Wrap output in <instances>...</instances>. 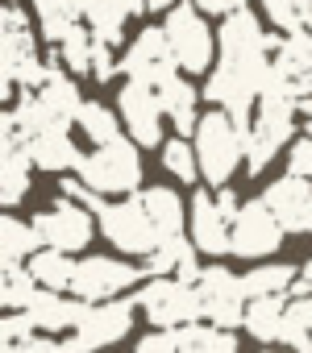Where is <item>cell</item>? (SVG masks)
Here are the masks:
<instances>
[{
	"label": "cell",
	"instance_id": "8d00e7d4",
	"mask_svg": "<svg viewBox=\"0 0 312 353\" xmlns=\"http://www.w3.org/2000/svg\"><path fill=\"white\" fill-rule=\"evenodd\" d=\"M287 170H291V174H304V179H312V133H304L300 141H291Z\"/></svg>",
	"mask_w": 312,
	"mask_h": 353
},
{
	"label": "cell",
	"instance_id": "8fae6325",
	"mask_svg": "<svg viewBox=\"0 0 312 353\" xmlns=\"http://www.w3.org/2000/svg\"><path fill=\"white\" fill-rule=\"evenodd\" d=\"M121 71H125V79L163 83V79L179 75L184 67H179V59H175V46H171L167 30H163V26H146V30L133 38V46L121 54Z\"/></svg>",
	"mask_w": 312,
	"mask_h": 353
},
{
	"label": "cell",
	"instance_id": "ac0fdd59",
	"mask_svg": "<svg viewBox=\"0 0 312 353\" xmlns=\"http://www.w3.org/2000/svg\"><path fill=\"white\" fill-rule=\"evenodd\" d=\"M0 204L5 208H17L30 192V170H34V154H30V141L17 133V129H0Z\"/></svg>",
	"mask_w": 312,
	"mask_h": 353
},
{
	"label": "cell",
	"instance_id": "d6986e66",
	"mask_svg": "<svg viewBox=\"0 0 312 353\" xmlns=\"http://www.w3.org/2000/svg\"><path fill=\"white\" fill-rule=\"evenodd\" d=\"M71 121H55V125H46L42 133H34L30 137V154H34V166H42V170H75L79 166V150H75V141H71V129H67Z\"/></svg>",
	"mask_w": 312,
	"mask_h": 353
},
{
	"label": "cell",
	"instance_id": "4dcf8cb0",
	"mask_svg": "<svg viewBox=\"0 0 312 353\" xmlns=\"http://www.w3.org/2000/svg\"><path fill=\"white\" fill-rule=\"evenodd\" d=\"M192 250H196V241H192V237H184V233L163 237L159 245L146 254V274H175V270H179V262H184Z\"/></svg>",
	"mask_w": 312,
	"mask_h": 353
},
{
	"label": "cell",
	"instance_id": "7a4b0ae2",
	"mask_svg": "<svg viewBox=\"0 0 312 353\" xmlns=\"http://www.w3.org/2000/svg\"><path fill=\"white\" fill-rule=\"evenodd\" d=\"M75 174L96 188L100 196H133V188L142 183V158H137V141L133 137H113L100 141L92 154L79 158Z\"/></svg>",
	"mask_w": 312,
	"mask_h": 353
},
{
	"label": "cell",
	"instance_id": "ab89813d",
	"mask_svg": "<svg viewBox=\"0 0 312 353\" xmlns=\"http://www.w3.org/2000/svg\"><path fill=\"white\" fill-rule=\"evenodd\" d=\"M0 21H5V34H17V30H30V17H26V9H21V5H13V0H9V5H5V9H0Z\"/></svg>",
	"mask_w": 312,
	"mask_h": 353
},
{
	"label": "cell",
	"instance_id": "9a60e30c",
	"mask_svg": "<svg viewBox=\"0 0 312 353\" xmlns=\"http://www.w3.org/2000/svg\"><path fill=\"white\" fill-rule=\"evenodd\" d=\"M262 200L275 208V216L283 221L287 233H300V237L312 233V188H308L304 174H291V170H287L283 179L266 183Z\"/></svg>",
	"mask_w": 312,
	"mask_h": 353
},
{
	"label": "cell",
	"instance_id": "836d02e7",
	"mask_svg": "<svg viewBox=\"0 0 312 353\" xmlns=\"http://www.w3.org/2000/svg\"><path fill=\"white\" fill-rule=\"evenodd\" d=\"M275 59H279L291 75H312V30H291V34H283Z\"/></svg>",
	"mask_w": 312,
	"mask_h": 353
},
{
	"label": "cell",
	"instance_id": "e575fe53",
	"mask_svg": "<svg viewBox=\"0 0 312 353\" xmlns=\"http://www.w3.org/2000/svg\"><path fill=\"white\" fill-rule=\"evenodd\" d=\"M266 21H275L283 34L291 30H312V0H262Z\"/></svg>",
	"mask_w": 312,
	"mask_h": 353
},
{
	"label": "cell",
	"instance_id": "484cf974",
	"mask_svg": "<svg viewBox=\"0 0 312 353\" xmlns=\"http://www.w3.org/2000/svg\"><path fill=\"white\" fill-rule=\"evenodd\" d=\"M179 349H188V353H237V336H233V328H221V324H200V320H192V324H179Z\"/></svg>",
	"mask_w": 312,
	"mask_h": 353
},
{
	"label": "cell",
	"instance_id": "ba28073f",
	"mask_svg": "<svg viewBox=\"0 0 312 353\" xmlns=\"http://www.w3.org/2000/svg\"><path fill=\"white\" fill-rule=\"evenodd\" d=\"M133 328V299L113 295V299H88L84 320L75 324V336L63 341V353H84L100 345H117Z\"/></svg>",
	"mask_w": 312,
	"mask_h": 353
},
{
	"label": "cell",
	"instance_id": "f35d334b",
	"mask_svg": "<svg viewBox=\"0 0 312 353\" xmlns=\"http://www.w3.org/2000/svg\"><path fill=\"white\" fill-rule=\"evenodd\" d=\"M137 349H142V353H171V349H179V328H159V332H150V336L137 341Z\"/></svg>",
	"mask_w": 312,
	"mask_h": 353
},
{
	"label": "cell",
	"instance_id": "30bf717a",
	"mask_svg": "<svg viewBox=\"0 0 312 353\" xmlns=\"http://www.w3.org/2000/svg\"><path fill=\"white\" fill-rule=\"evenodd\" d=\"M283 221L275 216V208L266 200H246L233 216V254L246 262H258L266 254H279L283 245Z\"/></svg>",
	"mask_w": 312,
	"mask_h": 353
},
{
	"label": "cell",
	"instance_id": "603a6c76",
	"mask_svg": "<svg viewBox=\"0 0 312 353\" xmlns=\"http://www.w3.org/2000/svg\"><path fill=\"white\" fill-rule=\"evenodd\" d=\"M26 266L34 270V279H38L42 287L71 291V279H75V266H79V262H71V250L42 245V250H34V254H30V262H26Z\"/></svg>",
	"mask_w": 312,
	"mask_h": 353
},
{
	"label": "cell",
	"instance_id": "1f68e13d",
	"mask_svg": "<svg viewBox=\"0 0 312 353\" xmlns=\"http://www.w3.org/2000/svg\"><path fill=\"white\" fill-rule=\"evenodd\" d=\"M92 50H96V34H88L79 21L67 30V38L59 42V54H63V67L75 71V75H92Z\"/></svg>",
	"mask_w": 312,
	"mask_h": 353
},
{
	"label": "cell",
	"instance_id": "7c38bea8",
	"mask_svg": "<svg viewBox=\"0 0 312 353\" xmlns=\"http://www.w3.org/2000/svg\"><path fill=\"white\" fill-rule=\"evenodd\" d=\"M121 121L129 129V137L137 145H163V100H159V88L154 83H142V79H125L121 96Z\"/></svg>",
	"mask_w": 312,
	"mask_h": 353
},
{
	"label": "cell",
	"instance_id": "d4e9b609",
	"mask_svg": "<svg viewBox=\"0 0 312 353\" xmlns=\"http://www.w3.org/2000/svg\"><path fill=\"white\" fill-rule=\"evenodd\" d=\"M142 204H146L150 221L159 225V233H163V237H175V233H184V225H188V212H184V200H179L171 188H146V192H142Z\"/></svg>",
	"mask_w": 312,
	"mask_h": 353
},
{
	"label": "cell",
	"instance_id": "6da1fadb",
	"mask_svg": "<svg viewBox=\"0 0 312 353\" xmlns=\"http://www.w3.org/2000/svg\"><path fill=\"white\" fill-rule=\"evenodd\" d=\"M192 141H196V158H200V174L208 183H229L233 179V170L246 162V141H242V129H237V121H233V112H225V108H213V112H204L200 117V125H196V133H192Z\"/></svg>",
	"mask_w": 312,
	"mask_h": 353
},
{
	"label": "cell",
	"instance_id": "7bdbcfd3",
	"mask_svg": "<svg viewBox=\"0 0 312 353\" xmlns=\"http://www.w3.org/2000/svg\"><path fill=\"white\" fill-rule=\"evenodd\" d=\"M171 5H175V0H146V9H150V13H167Z\"/></svg>",
	"mask_w": 312,
	"mask_h": 353
},
{
	"label": "cell",
	"instance_id": "44dd1931",
	"mask_svg": "<svg viewBox=\"0 0 312 353\" xmlns=\"http://www.w3.org/2000/svg\"><path fill=\"white\" fill-rule=\"evenodd\" d=\"M159 88V100H163V112L171 117V125H175V133H196V125H200V117H196V100H200V92L184 79V75H171V79H163V83H154Z\"/></svg>",
	"mask_w": 312,
	"mask_h": 353
},
{
	"label": "cell",
	"instance_id": "3957f363",
	"mask_svg": "<svg viewBox=\"0 0 312 353\" xmlns=\"http://www.w3.org/2000/svg\"><path fill=\"white\" fill-rule=\"evenodd\" d=\"M295 112H300L295 108V96H283V92L258 96L254 125H237L242 129V141H246V174H262V166L279 154V145L291 141Z\"/></svg>",
	"mask_w": 312,
	"mask_h": 353
},
{
	"label": "cell",
	"instance_id": "5b68a950",
	"mask_svg": "<svg viewBox=\"0 0 312 353\" xmlns=\"http://www.w3.org/2000/svg\"><path fill=\"white\" fill-rule=\"evenodd\" d=\"M137 307L154 328H179L204 316L200 283H184L179 274H150V283L137 291Z\"/></svg>",
	"mask_w": 312,
	"mask_h": 353
},
{
	"label": "cell",
	"instance_id": "e0dca14e",
	"mask_svg": "<svg viewBox=\"0 0 312 353\" xmlns=\"http://www.w3.org/2000/svg\"><path fill=\"white\" fill-rule=\"evenodd\" d=\"M221 59H266L271 54V34L262 30V21L242 5L233 13H225L221 34H217Z\"/></svg>",
	"mask_w": 312,
	"mask_h": 353
},
{
	"label": "cell",
	"instance_id": "7402d4cb",
	"mask_svg": "<svg viewBox=\"0 0 312 353\" xmlns=\"http://www.w3.org/2000/svg\"><path fill=\"white\" fill-rule=\"evenodd\" d=\"M283 316H287L283 295H254V299L246 303V324H242V328H246L254 341L271 345V341H279V332H283Z\"/></svg>",
	"mask_w": 312,
	"mask_h": 353
},
{
	"label": "cell",
	"instance_id": "52a82bcc",
	"mask_svg": "<svg viewBox=\"0 0 312 353\" xmlns=\"http://www.w3.org/2000/svg\"><path fill=\"white\" fill-rule=\"evenodd\" d=\"M200 13H204V9L192 0V5H171V9H167V21H163L167 38H171V46H175V59H179V67H184L188 75H200V71L213 67V46H217V38H213L208 21H204Z\"/></svg>",
	"mask_w": 312,
	"mask_h": 353
},
{
	"label": "cell",
	"instance_id": "cb8c5ba5",
	"mask_svg": "<svg viewBox=\"0 0 312 353\" xmlns=\"http://www.w3.org/2000/svg\"><path fill=\"white\" fill-rule=\"evenodd\" d=\"M34 250H42V237L34 225H26L17 216L0 221V266H21V262H30Z\"/></svg>",
	"mask_w": 312,
	"mask_h": 353
},
{
	"label": "cell",
	"instance_id": "d590c367",
	"mask_svg": "<svg viewBox=\"0 0 312 353\" xmlns=\"http://www.w3.org/2000/svg\"><path fill=\"white\" fill-rule=\"evenodd\" d=\"M30 332H38L34 328V320H30V312L26 307H17V312H9L5 320H0V349H5V353H13Z\"/></svg>",
	"mask_w": 312,
	"mask_h": 353
},
{
	"label": "cell",
	"instance_id": "ee69618b",
	"mask_svg": "<svg viewBox=\"0 0 312 353\" xmlns=\"http://www.w3.org/2000/svg\"><path fill=\"white\" fill-rule=\"evenodd\" d=\"M129 9H133V17H142V13H150V9H146V0H129Z\"/></svg>",
	"mask_w": 312,
	"mask_h": 353
},
{
	"label": "cell",
	"instance_id": "4fadbf2b",
	"mask_svg": "<svg viewBox=\"0 0 312 353\" xmlns=\"http://www.w3.org/2000/svg\"><path fill=\"white\" fill-rule=\"evenodd\" d=\"M146 274V266H129L121 258H108V254H92L75 266V279H71V295H84V299H113V295H125L137 279Z\"/></svg>",
	"mask_w": 312,
	"mask_h": 353
},
{
	"label": "cell",
	"instance_id": "8992f818",
	"mask_svg": "<svg viewBox=\"0 0 312 353\" xmlns=\"http://www.w3.org/2000/svg\"><path fill=\"white\" fill-rule=\"evenodd\" d=\"M96 216H100V233H104L108 245L121 250V254H142V258H146L154 245L163 241V233H159V225L150 221L142 196H125V200H117V204H104Z\"/></svg>",
	"mask_w": 312,
	"mask_h": 353
},
{
	"label": "cell",
	"instance_id": "2e32d148",
	"mask_svg": "<svg viewBox=\"0 0 312 353\" xmlns=\"http://www.w3.org/2000/svg\"><path fill=\"white\" fill-rule=\"evenodd\" d=\"M188 229H192V241L200 254H213V258L233 254V221L221 212V204L208 192H196L192 212H188Z\"/></svg>",
	"mask_w": 312,
	"mask_h": 353
},
{
	"label": "cell",
	"instance_id": "277c9868",
	"mask_svg": "<svg viewBox=\"0 0 312 353\" xmlns=\"http://www.w3.org/2000/svg\"><path fill=\"white\" fill-rule=\"evenodd\" d=\"M266 59H221V67H213L208 83H204V96L233 112L237 125H250V108L254 100L262 96V79H266Z\"/></svg>",
	"mask_w": 312,
	"mask_h": 353
},
{
	"label": "cell",
	"instance_id": "4316f807",
	"mask_svg": "<svg viewBox=\"0 0 312 353\" xmlns=\"http://www.w3.org/2000/svg\"><path fill=\"white\" fill-rule=\"evenodd\" d=\"M34 9L42 21V38L59 46L67 38V30L84 17V0H34Z\"/></svg>",
	"mask_w": 312,
	"mask_h": 353
},
{
	"label": "cell",
	"instance_id": "74e56055",
	"mask_svg": "<svg viewBox=\"0 0 312 353\" xmlns=\"http://www.w3.org/2000/svg\"><path fill=\"white\" fill-rule=\"evenodd\" d=\"M117 71H121V63L113 59V46L96 38V50H92V75H96L100 83H108V79H113Z\"/></svg>",
	"mask_w": 312,
	"mask_h": 353
},
{
	"label": "cell",
	"instance_id": "f546056e",
	"mask_svg": "<svg viewBox=\"0 0 312 353\" xmlns=\"http://www.w3.org/2000/svg\"><path fill=\"white\" fill-rule=\"evenodd\" d=\"M79 129L88 133V141L92 145H100V141H113V137H121V121H117V112L108 108V104H100V100H84V108H79Z\"/></svg>",
	"mask_w": 312,
	"mask_h": 353
},
{
	"label": "cell",
	"instance_id": "d6a6232c",
	"mask_svg": "<svg viewBox=\"0 0 312 353\" xmlns=\"http://www.w3.org/2000/svg\"><path fill=\"white\" fill-rule=\"evenodd\" d=\"M163 166L175 174L179 183H196V174H200V158H196V141H188L184 133L179 137H171L167 145H163Z\"/></svg>",
	"mask_w": 312,
	"mask_h": 353
},
{
	"label": "cell",
	"instance_id": "bcb514c9",
	"mask_svg": "<svg viewBox=\"0 0 312 353\" xmlns=\"http://www.w3.org/2000/svg\"><path fill=\"white\" fill-rule=\"evenodd\" d=\"M304 133H312V117H308V121H304Z\"/></svg>",
	"mask_w": 312,
	"mask_h": 353
},
{
	"label": "cell",
	"instance_id": "ffe728a7",
	"mask_svg": "<svg viewBox=\"0 0 312 353\" xmlns=\"http://www.w3.org/2000/svg\"><path fill=\"white\" fill-rule=\"evenodd\" d=\"M38 96L46 100V108H50L59 121H75V117H79V108H84L79 83H75V79H67V71H63V54H59V50H50V54H46V79H42Z\"/></svg>",
	"mask_w": 312,
	"mask_h": 353
},
{
	"label": "cell",
	"instance_id": "b9f144b4",
	"mask_svg": "<svg viewBox=\"0 0 312 353\" xmlns=\"http://www.w3.org/2000/svg\"><path fill=\"white\" fill-rule=\"evenodd\" d=\"M217 204H221V212H225L229 221H233V216H237V208H242V200H237V196H233V188H225V183H221V192H217Z\"/></svg>",
	"mask_w": 312,
	"mask_h": 353
},
{
	"label": "cell",
	"instance_id": "5bb4252c",
	"mask_svg": "<svg viewBox=\"0 0 312 353\" xmlns=\"http://www.w3.org/2000/svg\"><path fill=\"white\" fill-rule=\"evenodd\" d=\"M200 295H204V316L221 328H237L246 324V287H242V274H233L229 266H204L200 274Z\"/></svg>",
	"mask_w": 312,
	"mask_h": 353
},
{
	"label": "cell",
	"instance_id": "f1b7e54d",
	"mask_svg": "<svg viewBox=\"0 0 312 353\" xmlns=\"http://www.w3.org/2000/svg\"><path fill=\"white\" fill-rule=\"evenodd\" d=\"M38 279L34 270L21 262V266H0V307L5 312H17V307H30V299L38 295Z\"/></svg>",
	"mask_w": 312,
	"mask_h": 353
},
{
	"label": "cell",
	"instance_id": "83f0119b",
	"mask_svg": "<svg viewBox=\"0 0 312 353\" xmlns=\"http://www.w3.org/2000/svg\"><path fill=\"white\" fill-rule=\"evenodd\" d=\"M295 279H300L295 266H287V262H266V266L246 270V274H242V287H246L250 299H254V295H291V283H295Z\"/></svg>",
	"mask_w": 312,
	"mask_h": 353
},
{
	"label": "cell",
	"instance_id": "9c48e42d",
	"mask_svg": "<svg viewBox=\"0 0 312 353\" xmlns=\"http://www.w3.org/2000/svg\"><path fill=\"white\" fill-rule=\"evenodd\" d=\"M96 221H100V216H96L88 204H79V200H71V196L59 192L55 208H46V212L34 216V229H38L42 245L79 254V250H88V241H92V233H96Z\"/></svg>",
	"mask_w": 312,
	"mask_h": 353
},
{
	"label": "cell",
	"instance_id": "60d3db41",
	"mask_svg": "<svg viewBox=\"0 0 312 353\" xmlns=\"http://www.w3.org/2000/svg\"><path fill=\"white\" fill-rule=\"evenodd\" d=\"M196 5H200L204 13H213V17H225V13H233V9H242V5H250V0H196Z\"/></svg>",
	"mask_w": 312,
	"mask_h": 353
},
{
	"label": "cell",
	"instance_id": "f6af8a7d",
	"mask_svg": "<svg viewBox=\"0 0 312 353\" xmlns=\"http://www.w3.org/2000/svg\"><path fill=\"white\" fill-rule=\"evenodd\" d=\"M300 279H308V287H312V258H308V266L300 270Z\"/></svg>",
	"mask_w": 312,
	"mask_h": 353
}]
</instances>
